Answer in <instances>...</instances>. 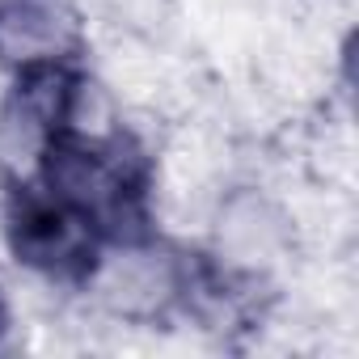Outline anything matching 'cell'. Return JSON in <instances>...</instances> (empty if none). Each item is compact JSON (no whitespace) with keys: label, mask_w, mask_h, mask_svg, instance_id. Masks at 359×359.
Wrapping results in <instances>:
<instances>
[{"label":"cell","mask_w":359,"mask_h":359,"mask_svg":"<svg viewBox=\"0 0 359 359\" xmlns=\"http://www.w3.org/2000/svg\"><path fill=\"white\" fill-rule=\"evenodd\" d=\"M34 173L43 191L85 212L106 241L140 245L148 237V156L127 135H81L64 123Z\"/></svg>","instance_id":"6da1fadb"},{"label":"cell","mask_w":359,"mask_h":359,"mask_svg":"<svg viewBox=\"0 0 359 359\" xmlns=\"http://www.w3.org/2000/svg\"><path fill=\"white\" fill-rule=\"evenodd\" d=\"M5 233L18 262L60 283H85L97 271L102 241H106L85 212L30 182H9Z\"/></svg>","instance_id":"7a4b0ae2"},{"label":"cell","mask_w":359,"mask_h":359,"mask_svg":"<svg viewBox=\"0 0 359 359\" xmlns=\"http://www.w3.org/2000/svg\"><path fill=\"white\" fill-rule=\"evenodd\" d=\"M81 76L68 64L26 68L18 89L0 110V173L9 182H26L34 173L47 140L76 118Z\"/></svg>","instance_id":"3957f363"},{"label":"cell","mask_w":359,"mask_h":359,"mask_svg":"<svg viewBox=\"0 0 359 359\" xmlns=\"http://www.w3.org/2000/svg\"><path fill=\"white\" fill-rule=\"evenodd\" d=\"M85 26L72 0H0V64L47 68L81 51Z\"/></svg>","instance_id":"277c9868"},{"label":"cell","mask_w":359,"mask_h":359,"mask_svg":"<svg viewBox=\"0 0 359 359\" xmlns=\"http://www.w3.org/2000/svg\"><path fill=\"white\" fill-rule=\"evenodd\" d=\"M5 325H9V304H5V292H0V338H5Z\"/></svg>","instance_id":"5b68a950"}]
</instances>
